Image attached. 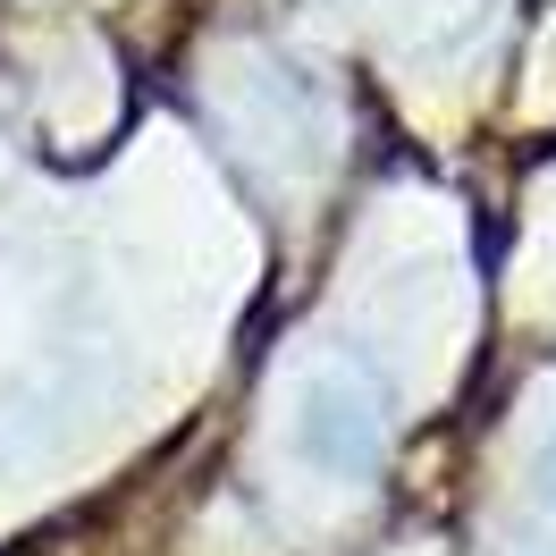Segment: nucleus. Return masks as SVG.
<instances>
[{
  "label": "nucleus",
  "instance_id": "f257e3e1",
  "mask_svg": "<svg viewBox=\"0 0 556 556\" xmlns=\"http://www.w3.org/2000/svg\"><path fill=\"white\" fill-rule=\"evenodd\" d=\"M295 455L313 464V472H371V455H380V396L371 388H354L346 371H329V380L304 388V414H295Z\"/></svg>",
  "mask_w": 556,
  "mask_h": 556
}]
</instances>
